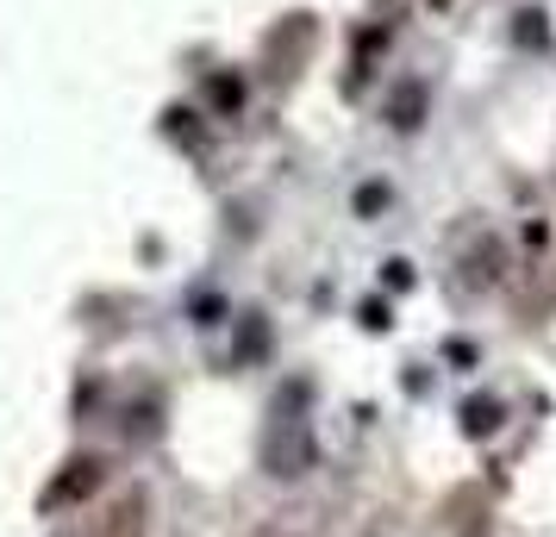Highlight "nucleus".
I'll list each match as a JSON object with an SVG mask.
<instances>
[{
	"label": "nucleus",
	"mask_w": 556,
	"mask_h": 537,
	"mask_svg": "<svg viewBox=\"0 0 556 537\" xmlns=\"http://www.w3.org/2000/svg\"><path fill=\"white\" fill-rule=\"evenodd\" d=\"M388 126H401V131L426 126V88H419V81H401V88L388 94Z\"/></svg>",
	"instance_id": "nucleus-1"
}]
</instances>
